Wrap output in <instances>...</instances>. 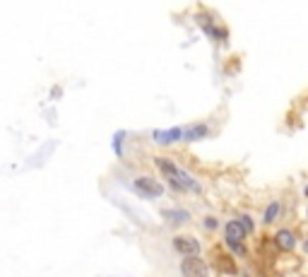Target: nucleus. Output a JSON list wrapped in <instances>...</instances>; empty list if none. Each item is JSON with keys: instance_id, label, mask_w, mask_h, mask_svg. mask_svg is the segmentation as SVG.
Segmentation results:
<instances>
[{"instance_id": "obj_1", "label": "nucleus", "mask_w": 308, "mask_h": 277, "mask_svg": "<svg viewBox=\"0 0 308 277\" xmlns=\"http://www.w3.org/2000/svg\"><path fill=\"white\" fill-rule=\"evenodd\" d=\"M181 273L185 277H207V263L198 256H188V258H183L181 263Z\"/></svg>"}, {"instance_id": "obj_2", "label": "nucleus", "mask_w": 308, "mask_h": 277, "mask_svg": "<svg viewBox=\"0 0 308 277\" xmlns=\"http://www.w3.org/2000/svg\"><path fill=\"white\" fill-rule=\"evenodd\" d=\"M135 188H137V193H142L147 198H159V195H164V185L159 184L157 179H152V176L135 179Z\"/></svg>"}, {"instance_id": "obj_3", "label": "nucleus", "mask_w": 308, "mask_h": 277, "mask_svg": "<svg viewBox=\"0 0 308 277\" xmlns=\"http://www.w3.org/2000/svg\"><path fill=\"white\" fill-rule=\"evenodd\" d=\"M174 251L183 253L185 258H188V256H198L200 253V241L193 239V236H176V239H174Z\"/></svg>"}, {"instance_id": "obj_4", "label": "nucleus", "mask_w": 308, "mask_h": 277, "mask_svg": "<svg viewBox=\"0 0 308 277\" xmlns=\"http://www.w3.org/2000/svg\"><path fill=\"white\" fill-rule=\"evenodd\" d=\"M224 234H226V243L234 248V246H241L243 239H246V229L241 227L238 220H231L226 227H224Z\"/></svg>"}, {"instance_id": "obj_5", "label": "nucleus", "mask_w": 308, "mask_h": 277, "mask_svg": "<svg viewBox=\"0 0 308 277\" xmlns=\"http://www.w3.org/2000/svg\"><path fill=\"white\" fill-rule=\"evenodd\" d=\"M169 181H171L174 188H178V190H193V193H200V185L195 184V181H193L185 171H181V169H178V171H176Z\"/></svg>"}, {"instance_id": "obj_6", "label": "nucleus", "mask_w": 308, "mask_h": 277, "mask_svg": "<svg viewBox=\"0 0 308 277\" xmlns=\"http://www.w3.org/2000/svg\"><path fill=\"white\" fill-rule=\"evenodd\" d=\"M215 265H217L221 273H226V275H236V263L221 248H215Z\"/></svg>"}, {"instance_id": "obj_7", "label": "nucleus", "mask_w": 308, "mask_h": 277, "mask_svg": "<svg viewBox=\"0 0 308 277\" xmlns=\"http://www.w3.org/2000/svg\"><path fill=\"white\" fill-rule=\"evenodd\" d=\"M274 243H277L282 251H294V246H296V236H294L291 229H279V231L274 234Z\"/></svg>"}, {"instance_id": "obj_8", "label": "nucleus", "mask_w": 308, "mask_h": 277, "mask_svg": "<svg viewBox=\"0 0 308 277\" xmlns=\"http://www.w3.org/2000/svg\"><path fill=\"white\" fill-rule=\"evenodd\" d=\"M152 138H154L157 142L169 145V142H176V140H181V138H183V130L181 128H171V130H164V133H154Z\"/></svg>"}, {"instance_id": "obj_9", "label": "nucleus", "mask_w": 308, "mask_h": 277, "mask_svg": "<svg viewBox=\"0 0 308 277\" xmlns=\"http://www.w3.org/2000/svg\"><path fill=\"white\" fill-rule=\"evenodd\" d=\"M207 135V126L205 123H198V126H193V128H188L185 130V140H200V138H205Z\"/></svg>"}, {"instance_id": "obj_10", "label": "nucleus", "mask_w": 308, "mask_h": 277, "mask_svg": "<svg viewBox=\"0 0 308 277\" xmlns=\"http://www.w3.org/2000/svg\"><path fill=\"white\" fill-rule=\"evenodd\" d=\"M157 166L162 169V174L166 176V179H171V176L178 171V166L174 164V162H169V159H157Z\"/></svg>"}, {"instance_id": "obj_11", "label": "nucleus", "mask_w": 308, "mask_h": 277, "mask_svg": "<svg viewBox=\"0 0 308 277\" xmlns=\"http://www.w3.org/2000/svg\"><path fill=\"white\" fill-rule=\"evenodd\" d=\"M279 212H282V205H279V203L267 205V210H265V222H267V224H272V222L279 217Z\"/></svg>"}, {"instance_id": "obj_12", "label": "nucleus", "mask_w": 308, "mask_h": 277, "mask_svg": "<svg viewBox=\"0 0 308 277\" xmlns=\"http://www.w3.org/2000/svg\"><path fill=\"white\" fill-rule=\"evenodd\" d=\"M238 222H241V227L246 229V234H251V231H253V220H251L248 215H243V217H241Z\"/></svg>"}, {"instance_id": "obj_13", "label": "nucleus", "mask_w": 308, "mask_h": 277, "mask_svg": "<svg viewBox=\"0 0 308 277\" xmlns=\"http://www.w3.org/2000/svg\"><path fill=\"white\" fill-rule=\"evenodd\" d=\"M166 217H169V220H174V222H185V220H188V215H185V212H181V215H174V212H166Z\"/></svg>"}, {"instance_id": "obj_14", "label": "nucleus", "mask_w": 308, "mask_h": 277, "mask_svg": "<svg viewBox=\"0 0 308 277\" xmlns=\"http://www.w3.org/2000/svg\"><path fill=\"white\" fill-rule=\"evenodd\" d=\"M205 227H207V229H215V227H217V222L212 220V217H207V220H205Z\"/></svg>"}, {"instance_id": "obj_15", "label": "nucleus", "mask_w": 308, "mask_h": 277, "mask_svg": "<svg viewBox=\"0 0 308 277\" xmlns=\"http://www.w3.org/2000/svg\"><path fill=\"white\" fill-rule=\"evenodd\" d=\"M306 195H308V188H306Z\"/></svg>"}, {"instance_id": "obj_16", "label": "nucleus", "mask_w": 308, "mask_h": 277, "mask_svg": "<svg viewBox=\"0 0 308 277\" xmlns=\"http://www.w3.org/2000/svg\"><path fill=\"white\" fill-rule=\"evenodd\" d=\"M306 248H308V243H306Z\"/></svg>"}]
</instances>
